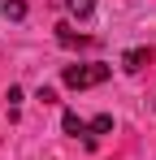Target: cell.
<instances>
[{"instance_id": "obj_1", "label": "cell", "mask_w": 156, "mask_h": 160, "mask_svg": "<svg viewBox=\"0 0 156 160\" xmlns=\"http://www.w3.org/2000/svg\"><path fill=\"white\" fill-rule=\"evenodd\" d=\"M108 65H65V87L70 91H87V87H100V82H108Z\"/></svg>"}, {"instance_id": "obj_2", "label": "cell", "mask_w": 156, "mask_h": 160, "mask_svg": "<svg viewBox=\"0 0 156 160\" xmlns=\"http://www.w3.org/2000/svg\"><path fill=\"white\" fill-rule=\"evenodd\" d=\"M148 61H152V48H130V52L122 56V69H126V74H139Z\"/></svg>"}, {"instance_id": "obj_5", "label": "cell", "mask_w": 156, "mask_h": 160, "mask_svg": "<svg viewBox=\"0 0 156 160\" xmlns=\"http://www.w3.org/2000/svg\"><path fill=\"white\" fill-rule=\"evenodd\" d=\"M0 13L13 18V22H22V18H26V0H0Z\"/></svg>"}, {"instance_id": "obj_6", "label": "cell", "mask_w": 156, "mask_h": 160, "mask_svg": "<svg viewBox=\"0 0 156 160\" xmlns=\"http://www.w3.org/2000/svg\"><path fill=\"white\" fill-rule=\"evenodd\" d=\"M65 9H70L74 18H91V9H96V0H65Z\"/></svg>"}, {"instance_id": "obj_3", "label": "cell", "mask_w": 156, "mask_h": 160, "mask_svg": "<svg viewBox=\"0 0 156 160\" xmlns=\"http://www.w3.org/2000/svg\"><path fill=\"white\" fill-rule=\"evenodd\" d=\"M108 130H113V117L100 112L96 121H87V143H96V134H108Z\"/></svg>"}, {"instance_id": "obj_4", "label": "cell", "mask_w": 156, "mask_h": 160, "mask_svg": "<svg viewBox=\"0 0 156 160\" xmlns=\"http://www.w3.org/2000/svg\"><path fill=\"white\" fill-rule=\"evenodd\" d=\"M61 130H65V134H74V138H78V134L87 138V121H82L78 112H65V117H61Z\"/></svg>"}, {"instance_id": "obj_7", "label": "cell", "mask_w": 156, "mask_h": 160, "mask_svg": "<svg viewBox=\"0 0 156 160\" xmlns=\"http://www.w3.org/2000/svg\"><path fill=\"white\" fill-rule=\"evenodd\" d=\"M35 100H39V104H56V91H52V87H39V95H35Z\"/></svg>"}]
</instances>
